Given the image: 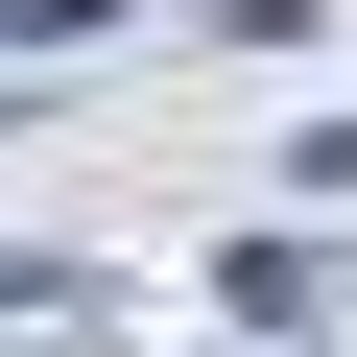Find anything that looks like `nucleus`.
I'll return each mask as SVG.
<instances>
[{
    "label": "nucleus",
    "instance_id": "obj_1",
    "mask_svg": "<svg viewBox=\"0 0 357 357\" xmlns=\"http://www.w3.org/2000/svg\"><path fill=\"white\" fill-rule=\"evenodd\" d=\"M238 333H333V262L310 238H238Z\"/></svg>",
    "mask_w": 357,
    "mask_h": 357
}]
</instances>
